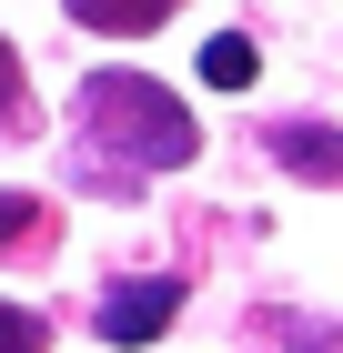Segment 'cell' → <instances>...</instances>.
<instances>
[{"instance_id": "3957f363", "label": "cell", "mask_w": 343, "mask_h": 353, "mask_svg": "<svg viewBox=\"0 0 343 353\" xmlns=\"http://www.w3.org/2000/svg\"><path fill=\"white\" fill-rule=\"evenodd\" d=\"M273 162H293L303 182H333V172H343V132H323V121H283V132H273Z\"/></svg>"}, {"instance_id": "ba28073f", "label": "cell", "mask_w": 343, "mask_h": 353, "mask_svg": "<svg viewBox=\"0 0 343 353\" xmlns=\"http://www.w3.org/2000/svg\"><path fill=\"white\" fill-rule=\"evenodd\" d=\"M10 111H21V51L0 41V121H10Z\"/></svg>"}, {"instance_id": "8992f818", "label": "cell", "mask_w": 343, "mask_h": 353, "mask_svg": "<svg viewBox=\"0 0 343 353\" xmlns=\"http://www.w3.org/2000/svg\"><path fill=\"white\" fill-rule=\"evenodd\" d=\"M0 353H51V323L30 303H0Z\"/></svg>"}, {"instance_id": "5b68a950", "label": "cell", "mask_w": 343, "mask_h": 353, "mask_svg": "<svg viewBox=\"0 0 343 353\" xmlns=\"http://www.w3.org/2000/svg\"><path fill=\"white\" fill-rule=\"evenodd\" d=\"M81 30H161L172 21V0H71Z\"/></svg>"}, {"instance_id": "6da1fadb", "label": "cell", "mask_w": 343, "mask_h": 353, "mask_svg": "<svg viewBox=\"0 0 343 353\" xmlns=\"http://www.w3.org/2000/svg\"><path fill=\"white\" fill-rule=\"evenodd\" d=\"M81 141L101 152V162H132V172H172L202 152V121L182 111V91L152 81V71H101V81H81Z\"/></svg>"}, {"instance_id": "7a4b0ae2", "label": "cell", "mask_w": 343, "mask_h": 353, "mask_svg": "<svg viewBox=\"0 0 343 353\" xmlns=\"http://www.w3.org/2000/svg\"><path fill=\"white\" fill-rule=\"evenodd\" d=\"M172 323H182V272H152V283H121V293H101V343H121V353L161 343Z\"/></svg>"}, {"instance_id": "52a82bcc", "label": "cell", "mask_w": 343, "mask_h": 353, "mask_svg": "<svg viewBox=\"0 0 343 353\" xmlns=\"http://www.w3.org/2000/svg\"><path fill=\"white\" fill-rule=\"evenodd\" d=\"M21 232H41V202L30 192H0V252H21Z\"/></svg>"}, {"instance_id": "277c9868", "label": "cell", "mask_w": 343, "mask_h": 353, "mask_svg": "<svg viewBox=\"0 0 343 353\" xmlns=\"http://www.w3.org/2000/svg\"><path fill=\"white\" fill-rule=\"evenodd\" d=\"M253 71H263V61H253L242 30H212V41H202V81L212 91H253Z\"/></svg>"}]
</instances>
